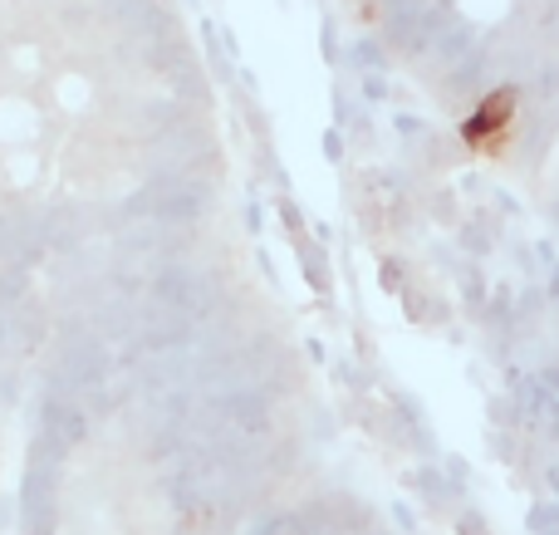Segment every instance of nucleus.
<instances>
[{
  "mask_svg": "<svg viewBox=\"0 0 559 535\" xmlns=\"http://www.w3.org/2000/svg\"><path fill=\"white\" fill-rule=\"evenodd\" d=\"M226 173L182 0H0V281L216 222Z\"/></svg>",
  "mask_w": 559,
  "mask_h": 535,
  "instance_id": "nucleus-2",
  "label": "nucleus"
},
{
  "mask_svg": "<svg viewBox=\"0 0 559 535\" xmlns=\"http://www.w3.org/2000/svg\"><path fill=\"white\" fill-rule=\"evenodd\" d=\"M251 535H393L368 501L338 487H314L285 497L271 516H261Z\"/></svg>",
  "mask_w": 559,
  "mask_h": 535,
  "instance_id": "nucleus-3",
  "label": "nucleus"
},
{
  "mask_svg": "<svg viewBox=\"0 0 559 535\" xmlns=\"http://www.w3.org/2000/svg\"><path fill=\"white\" fill-rule=\"evenodd\" d=\"M309 408L285 310L212 222L84 261L45 305L15 535H251Z\"/></svg>",
  "mask_w": 559,
  "mask_h": 535,
  "instance_id": "nucleus-1",
  "label": "nucleus"
},
{
  "mask_svg": "<svg viewBox=\"0 0 559 535\" xmlns=\"http://www.w3.org/2000/svg\"><path fill=\"white\" fill-rule=\"evenodd\" d=\"M0 467H5V379H0Z\"/></svg>",
  "mask_w": 559,
  "mask_h": 535,
  "instance_id": "nucleus-5",
  "label": "nucleus"
},
{
  "mask_svg": "<svg viewBox=\"0 0 559 535\" xmlns=\"http://www.w3.org/2000/svg\"><path fill=\"white\" fill-rule=\"evenodd\" d=\"M437 10H452V15L466 20L472 29L496 35V29H506L521 15V0H437Z\"/></svg>",
  "mask_w": 559,
  "mask_h": 535,
  "instance_id": "nucleus-4",
  "label": "nucleus"
}]
</instances>
